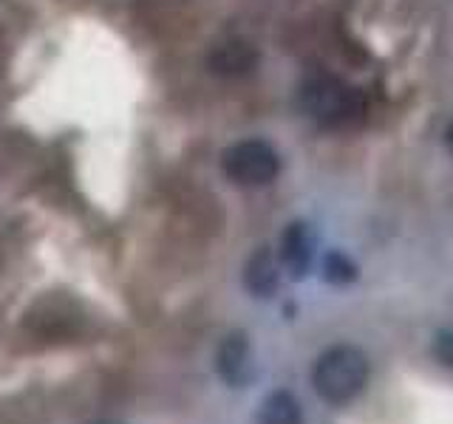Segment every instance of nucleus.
Listing matches in <instances>:
<instances>
[{
  "label": "nucleus",
  "mask_w": 453,
  "mask_h": 424,
  "mask_svg": "<svg viewBox=\"0 0 453 424\" xmlns=\"http://www.w3.org/2000/svg\"><path fill=\"white\" fill-rule=\"evenodd\" d=\"M368 357L354 345H334L323 351L311 367V385L329 405H349L368 385Z\"/></svg>",
  "instance_id": "nucleus-1"
},
{
  "label": "nucleus",
  "mask_w": 453,
  "mask_h": 424,
  "mask_svg": "<svg viewBox=\"0 0 453 424\" xmlns=\"http://www.w3.org/2000/svg\"><path fill=\"white\" fill-rule=\"evenodd\" d=\"M221 167L230 181L241 187H264L280 173V159L275 148L264 139H241L221 155Z\"/></svg>",
  "instance_id": "nucleus-2"
},
{
  "label": "nucleus",
  "mask_w": 453,
  "mask_h": 424,
  "mask_svg": "<svg viewBox=\"0 0 453 424\" xmlns=\"http://www.w3.org/2000/svg\"><path fill=\"white\" fill-rule=\"evenodd\" d=\"M301 108L320 125H340L357 113V94L346 82L320 74L303 82Z\"/></svg>",
  "instance_id": "nucleus-3"
},
{
  "label": "nucleus",
  "mask_w": 453,
  "mask_h": 424,
  "mask_svg": "<svg viewBox=\"0 0 453 424\" xmlns=\"http://www.w3.org/2000/svg\"><path fill=\"white\" fill-rule=\"evenodd\" d=\"M315 258V235L306 221H292L280 235V269L292 280H303Z\"/></svg>",
  "instance_id": "nucleus-4"
},
{
  "label": "nucleus",
  "mask_w": 453,
  "mask_h": 424,
  "mask_svg": "<svg viewBox=\"0 0 453 424\" xmlns=\"http://www.w3.org/2000/svg\"><path fill=\"white\" fill-rule=\"evenodd\" d=\"M216 367L230 388H247L250 385L252 376H255V362H252V348H250L247 334L235 331L224 339L219 353H216Z\"/></svg>",
  "instance_id": "nucleus-5"
},
{
  "label": "nucleus",
  "mask_w": 453,
  "mask_h": 424,
  "mask_svg": "<svg viewBox=\"0 0 453 424\" xmlns=\"http://www.w3.org/2000/svg\"><path fill=\"white\" fill-rule=\"evenodd\" d=\"M258 49L247 40H224L210 51V68L221 77H244L258 65Z\"/></svg>",
  "instance_id": "nucleus-6"
},
{
  "label": "nucleus",
  "mask_w": 453,
  "mask_h": 424,
  "mask_svg": "<svg viewBox=\"0 0 453 424\" xmlns=\"http://www.w3.org/2000/svg\"><path fill=\"white\" fill-rule=\"evenodd\" d=\"M244 286L255 297H273L280 286V261L269 246H261L250 254L244 266Z\"/></svg>",
  "instance_id": "nucleus-7"
},
{
  "label": "nucleus",
  "mask_w": 453,
  "mask_h": 424,
  "mask_svg": "<svg viewBox=\"0 0 453 424\" xmlns=\"http://www.w3.org/2000/svg\"><path fill=\"white\" fill-rule=\"evenodd\" d=\"M258 424H303V410L289 390H275L264 399Z\"/></svg>",
  "instance_id": "nucleus-8"
},
{
  "label": "nucleus",
  "mask_w": 453,
  "mask_h": 424,
  "mask_svg": "<svg viewBox=\"0 0 453 424\" xmlns=\"http://www.w3.org/2000/svg\"><path fill=\"white\" fill-rule=\"evenodd\" d=\"M360 277V269L354 263L346 252H329L323 258V280L332 283V286H349Z\"/></svg>",
  "instance_id": "nucleus-9"
},
{
  "label": "nucleus",
  "mask_w": 453,
  "mask_h": 424,
  "mask_svg": "<svg viewBox=\"0 0 453 424\" xmlns=\"http://www.w3.org/2000/svg\"><path fill=\"white\" fill-rule=\"evenodd\" d=\"M434 357L439 365L453 371V329H439L434 337Z\"/></svg>",
  "instance_id": "nucleus-10"
},
{
  "label": "nucleus",
  "mask_w": 453,
  "mask_h": 424,
  "mask_svg": "<svg viewBox=\"0 0 453 424\" xmlns=\"http://www.w3.org/2000/svg\"><path fill=\"white\" fill-rule=\"evenodd\" d=\"M445 141H448V150L453 153V122L448 125V131H445Z\"/></svg>",
  "instance_id": "nucleus-11"
},
{
  "label": "nucleus",
  "mask_w": 453,
  "mask_h": 424,
  "mask_svg": "<svg viewBox=\"0 0 453 424\" xmlns=\"http://www.w3.org/2000/svg\"><path fill=\"white\" fill-rule=\"evenodd\" d=\"M105 424H108V421H105Z\"/></svg>",
  "instance_id": "nucleus-12"
}]
</instances>
